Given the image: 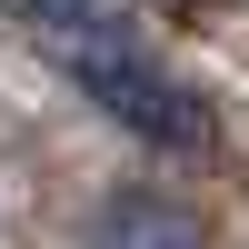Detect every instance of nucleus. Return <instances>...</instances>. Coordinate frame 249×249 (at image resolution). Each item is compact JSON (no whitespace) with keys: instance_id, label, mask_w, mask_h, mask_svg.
Masks as SVG:
<instances>
[{"instance_id":"1","label":"nucleus","mask_w":249,"mask_h":249,"mask_svg":"<svg viewBox=\"0 0 249 249\" xmlns=\"http://www.w3.org/2000/svg\"><path fill=\"white\" fill-rule=\"evenodd\" d=\"M30 30H40V50H50L60 70H70L80 90L120 120V130H140L150 150H199V140H210V110H199V100L179 90L150 50H140L100 0H50Z\"/></svg>"},{"instance_id":"2","label":"nucleus","mask_w":249,"mask_h":249,"mask_svg":"<svg viewBox=\"0 0 249 249\" xmlns=\"http://www.w3.org/2000/svg\"><path fill=\"white\" fill-rule=\"evenodd\" d=\"M100 230H140V239H190V219H179V210H110Z\"/></svg>"},{"instance_id":"3","label":"nucleus","mask_w":249,"mask_h":249,"mask_svg":"<svg viewBox=\"0 0 249 249\" xmlns=\"http://www.w3.org/2000/svg\"><path fill=\"white\" fill-rule=\"evenodd\" d=\"M0 10H10V20H40V10H50V0H0Z\"/></svg>"}]
</instances>
